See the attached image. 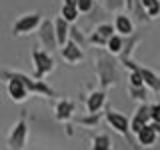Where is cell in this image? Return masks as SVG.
Listing matches in <instances>:
<instances>
[{
    "mask_svg": "<svg viewBox=\"0 0 160 150\" xmlns=\"http://www.w3.org/2000/svg\"><path fill=\"white\" fill-rule=\"evenodd\" d=\"M150 122V104L146 102H140L134 116L128 120V128H130V134H136L142 126H146Z\"/></svg>",
    "mask_w": 160,
    "mask_h": 150,
    "instance_id": "obj_10",
    "label": "cell"
},
{
    "mask_svg": "<svg viewBox=\"0 0 160 150\" xmlns=\"http://www.w3.org/2000/svg\"><path fill=\"white\" fill-rule=\"evenodd\" d=\"M112 34H116L114 32V26L108 24V22H102V24L96 26L94 32H90V36H86V42L94 44V46H98V48H104L106 46V40L112 36Z\"/></svg>",
    "mask_w": 160,
    "mask_h": 150,
    "instance_id": "obj_9",
    "label": "cell"
},
{
    "mask_svg": "<svg viewBox=\"0 0 160 150\" xmlns=\"http://www.w3.org/2000/svg\"><path fill=\"white\" fill-rule=\"evenodd\" d=\"M112 26H114V32L120 34V36H130V34H134V20L130 18V14H126V12H118Z\"/></svg>",
    "mask_w": 160,
    "mask_h": 150,
    "instance_id": "obj_11",
    "label": "cell"
},
{
    "mask_svg": "<svg viewBox=\"0 0 160 150\" xmlns=\"http://www.w3.org/2000/svg\"><path fill=\"white\" fill-rule=\"evenodd\" d=\"M90 150H112V140L108 134H98L92 140V148Z\"/></svg>",
    "mask_w": 160,
    "mask_h": 150,
    "instance_id": "obj_22",
    "label": "cell"
},
{
    "mask_svg": "<svg viewBox=\"0 0 160 150\" xmlns=\"http://www.w3.org/2000/svg\"><path fill=\"white\" fill-rule=\"evenodd\" d=\"M60 16L66 20L68 24H72V22H76V20H78L80 14H78L76 6H66V4H62V8H60Z\"/></svg>",
    "mask_w": 160,
    "mask_h": 150,
    "instance_id": "obj_23",
    "label": "cell"
},
{
    "mask_svg": "<svg viewBox=\"0 0 160 150\" xmlns=\"http://www.w3.org/2000/svg\"><path fill=\"white\" fill-rule=\"evenodd\" d=\"M68 38L72 40V42H76L80 48H84L86 46V36H84L82 32H80V28H76V26H70V34H68Z\"/></svg>",
    "mask_w": 160,
    "mask_h": 150,
    "instance_id": "obj_26",
    "label": "cell"
},
{
    "mask_svg": "<svg viewBox=\"0 0 160 150\" xmlns=\"http://www.w3.org/2000/svg\"><path fill=\"white\" fill-rule=\"evenodd\" d=\"M104 120H106V124L112 130H116L120 136L128 138L130 136V128H128V118L124 116L122 112H116V110H112L110 106H106V112H104Z\"/></svg>",
    "mask_w": 160,
    "mask_h": 150,
    "instance_id": "obj_7",
    "label": "cell"
},
{
    "mask_svg": "<svg viewBox=\"0 0 160 150\" xmlns=\"http://www.w3.org/2000/svg\"><path fill=\"white\" fill-rule=\"evenodd\" d=\"M60 50V56H62L64 62H68L70 66H76V64H80L84 60V48H80L76 42H72V40L68 38V42L64 44Z\"/></svg>",
    "mask_w": 160,
    "mask_h": 150,
    "instance_id": "obj_8",
    "label": "cell"
},
{
    "mask_svg": "<svg viewBox=\"0 0 160 150\" xmlns=\"http://www.w3.org/2000/svg\"><path fill=\"white\" fill-rule=\"evenodd\" d=\"M128 86H144L142 76H140V68L138 70H130L128 72Z\"/></svg>",
    "mask_w": 160,
    "mask_h": 150,
    "instance_id": "obj_28",
    "label": "cell"
},
{
    "mask_svg": "<svg viewBox=\"0 0 160 150\" xmlns=\"http://www.w3.org/2000/svg\"><path fill=\"white\" fill-rule=\"evenodd\" d=\"M76 2H78V0H64L62 4H66V6H76Z\"/></svg>",
    "mask_w": 160,
    "mask_h": 150,
    "instance_id": "obj_31",
    "label": "cell"
},
{
    "mask_svg": "<svg viewBox=\"0 0 160 150\" xmlns=\"http://www.w3.org/2000/svg\"><path fill=\"white\" fill-rule=\"evenodd\" d=\"M150 120L152 122H160V102L150 104Z\"/></svg>",
    "mask_w": 160,
    "mask_h": 150,
    "instance_id": "obj_29",
    "label": "cell"
},
{
    "mask_svg": "<svg viewBox=\"0 0 160 150\" xmlns=\"http://www.w3.org/2000/svg\"><path fill=\"white\" fill-rule=\"evenodd\" d=\"M138 2H140V6H142V10L146 12L148 20L160 16V0H138Z\"/></svg>",
    "mask_w": 160,
    "mask_h": 150,
    "instance_id": "obj_19",
    "label": "cell"
},
{
    "mask_svg": "<svg viewBox=\"0 0 160 150\" xmlns=\"http://www.w3.org/2000/svg\"><path fill=\"white\" fill-rule=\"evenodd\" d=\"M52 24H54V34H56V44H58V48H62L64 44L68 42L70 24H68L62 16H56V18L52 20Z\"/></svg>",
    "mask_w": 160,
    "mask_h": 150,
    "instance_id": "obj_15",
    "label": "cell"
},
{
    "mask_svg": "<svg viewBox=\"0 0 160 150\" xmlns=\"http://www.w3.org/2000/svg\"><path fill=\"white\" fill-rule=\"evenodd\" d=\"M140 42V36L136 34H130V36H124V44H122V50H120L118 58L120 60H126V58H132V52H134V46Z\"/></svg>",
    "mask_w": 160,
    "mask_h": 150,
    "instance_id": "obj_18",
    "label": "cell"
},
{
    "mask_svg": "<svg viewBox=\"0 0 160 150\" xmlns=\"http://www.w3.org/2000/svg\"><path fill=\"white\" fill-rule=\"evenodd\" d=\"M42 22V14L40 12H28L20 16L16 22L12 24V36H28V34L36 32V28Z\"/></svg>",
    "mask_w": 160,
    "mask_h": 150,
    "instance_id": "obj_5",
    "label": "cell"
},
{
    "mask_svg": "<svg viewBox=\"0 0 160 150\" xmlns=\"http://www.w3.org/2000/svg\"><path fill=\"white\" fill-rule=\"evenodd\" d=\"M36 34H38L40 44H42V50H46V52H54V50H58L56 34H54V24H52L50 18H42L40 26L36 28Z\"/></svg>",
    "mask_w": 160,
    "mask_h": 150,
    "instance_id": "obj_6",
    "label": "cell"
},
{
    "mask_svg": "<svg viewBox=\"0 0 160 150\" xmlns=\"http://www.w3.org/2000/svg\"><path fill=\"white\" fill-rule=\"evenodd\" d=\"M104 2V8L108 10V12H122V10H126V0H102Z\"/></svg>",
    "mask_w": 160,
    "mask_h": 150,
    "instance_id": "obj_25",
    "label": "cell"
},
{
    "mask_svg": "<svg viewBox=\"0 0 160 150\" xmlns=\"http://www.w3.org/2000/svg\"><path fill=\"white\" fill-rule=\"evenodd\" d=\"M104 106H106V90H92L86 98L88 114H98Z\"/></svg>",
    "mask_w": 160,
    "mask_h": 150,
    "instance_id": "obj_13",
    "label": "cell"
},
{
    "mask_svg": "<svg viewBox=\"0 0 160 150\" xmlns=\"http://www.w3.org/2000/svg\"><path fill=\"white\" fill-rule=\"evenodd\" d=\"M122 44H124V36H120V34H112L108 40H106V52L112 54V56H118L120 50H122Z\"/></svg>",
    "mask_w": 160,
    "mask_h": 150,
    "instance_id": "obj_20",
    "label": "cell"
},
{
    "mask_svg": "<svg viewBox=\"0 0 160 150\" xmlns=\"http://www.w3.org/2000/svg\"><path fill=\"white\" fill-rule=\"evenodd\" d=\"M26 138H28V124L24 118H20L12 124V128H10L6 136L8 150H24L26 148Z\"/></svg>",
    "mask_w": 160,
    "mask_h": 150,
    "instance_id": "obj_4",
    "label": "cell"
},
{
    "mask_svg": "<svg viewBox=\"0 0 160 150\" xmlns=\"http://www.w3.org/2000/svg\"><path fill=\"white\" fill-rule=\"evenodd\" d=\"M158 68H160V62H158Z\"/></svg>",
    "mask_w": 160,
    "mask_h": 150,
    "instance_id": "obj_32",
    "label": "cell"
},
{
    "mask_svg": "<svg viewBox=\"0 0 160 150\" xmlns=\"http://www.w3.org/2000/svg\"><path fill=\"white\" fill-rule=\"evenodd\" d=\"M100 112L98 114H84V116H78L76 118V122L80 124V126H88V128H92V126H98V122H100Z\"/></svg>",
    "mask_w": 160,
    "mask_h": 150,
    "instance_id": "obj_24",
    "label": "cell"
},
{
    "mask_svg": "<svg viewBox=\"0 0 160 150\" xmlns=\"http://www.w3.org/2000/svg\"><path fill=\"white\" fill-rule=\"evenodd\" d=\"M94 70H96L98 76V84L100 90H108L112 86H116L120 80V70H118V62L114 60L112 54H108L106 50L104 52H98L94 56Z\"/></svg>",
    "mask_w": 160,
    "mask_h": 150,
    "instance_id": "obj_1",
    "label": "cell"
},
{
    "mask_svg": "<svg viewBox=\"0 0 160 150\" xmlns=\"http://www.w3.org/2000/svg\"><path fill=\"white\" fill-rule=\"evenodd\" d=\"M140 76H142V84L150 90V92L160 94V76L154 72V70L140 66Z\"/></svg>",
    "mask_w": 160,
    "mask_h": 150,
    "instance_id": "obj_16",
    "label": "cell"
},
{
    "mask_svg": "<svg viewBox=\"0 0 160 150\" xmlns=\"http://www.w3.org/2000/svg\"><path fill=\"white\" fill-rule=\"evenodd\" d=\"M6 90H8V96L12 102H24V100H28V90L24 88V84L20 82L16 78H8L6 80Z\"/></svg>",
    "mask_w": 160,
    "mask_h": 150,
    "instance_id": "obj_12",
    "label": "cell"
},
{
    "mask_svg": "<svg viewBox=\"0 0 160 150\" xmlns=\"http://www.w3.org/2000/svg\"><path fill=\"white\" fill-rule=\"evenodd\" d=\"M134 136H136V140H138V144L140 146H144V148H150V146H154V142H156V138H158V134L154 132L152 128L148 126H142L138 130L136 134H134Z\"/></svg>",
    "mask_w": 160,
    "mask_h": 150,
    "instance_id": "obj_17",
    "label": "cell"
},
{
    "mask_svg": "<svg viewBox=\"0 0 160 150\" xmlns=\"http://www.w3.org/2000/svg\"><path fill=\"white\" fill-rule=\"evenodd\" d=\"M54 116L58 122H68L74 116V102L68 98H60L56 102V108H54Z\"/></svg>",
    "mask_w": 160,
    "mask_h": 150,
    "instance_id": "obj_14",
    "label": "cell"
},
{
    "mask_svg": "<svg viewBox=\"0 0 160 150\" xmlns=\"http://www.w3.org/2000/svg\"><path fill=\"white\" fill-rule=\"evenodd\" d=\"M148 126L152 128L156 134H160V122H152V120H150V122H148Z\"/></svg>",
    "mask_w": 160,
    "mask_h": 150,
    "instance_id": "obj_30",
    "label": "cell"
},
{
    "mask_svg": "<svg viewBox=\"0 0 160 150\" xmlns=\"http://www.w3.org/2000/svg\"><path fill=\"white\" fill-rule=\"evenodd\" d=\"M0 78L8 80V78H16L24 84V88L28 90V94H36V96H46V98H56L58 92L52 86H48L44 80H36L34 76H28L24 72L18 70H0Z\"/></svg>",
    "mask_w": 160,
    "mask_h": 150,
    "instance_id": "obj_2",
    "label": "cell"
},
{
    "mask_svg": "<svg viewBox=\"0 0 160 150\" xmlns=\"http://www.w3.org/2000/svg\"><path fill=\"white\" fill-rule=\"evenodd\" d=\"M92 8H94V0H78L76 2L78 14H88V12H92Z\"/></svg>",
    "mask_w": 160,
    "mask_h": 150,
    "instance_id": "obj_27",
    "label": "cell"
},
{
    "mask_svg": "<svg viewBox=\"0 0 160 150\" xmlns=\"http://www.w3.org/2000/svg\"><path fill=\"white\" fill-rule=\"evenodd\" d=\"M148 94H150V90L146 86H128V96L132 100H136V102H146Z\"/></svg>",
    "mask_w": 160,
    "mask_h": 150,
    "instance_id": "obj_21",
    "label": "cell"
},
{
    "mask_svg": "<svg viewBox=\"0 0 160 150\" xmlns=\"http://www.w3.org/2000/svg\"><path fill=\"white\" fill-rule=\"evenodd\" d=\"M32 64H34V78L36 80L46 78L54 70V66H56L52 54L46 52V50H42V48H34L32 50Z\"/></svg>",
    "mask_w": 160,
    "mask_h": 150,
    "instance_id": "obj_3",
    "label": "cell"
}]
</instances>
